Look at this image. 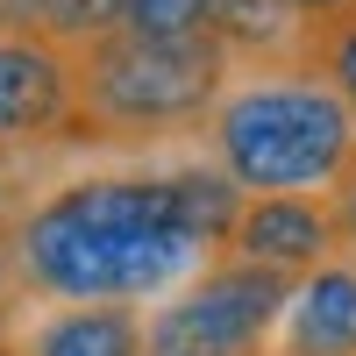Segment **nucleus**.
<instances>
[{
  "label": "nucleus",
  "instance_id": "obj_1",
  "mask_svg": "<svg viewBox=\"0 0 356 356\" xmlns=\"http://www.w3.org/2000/svg\"><path fill=\"white\" fill-rule=\"evenodd\" d=\"M8 264L15 300L79 307V300H157L200 271L207 250L186 228L171 171H93L15 207Z\"/></svg>",
  "mask_w": 356,
  "mask_h": 356
},
{
  "label": "nucleus",
  "instance_id": "obj_2",
  "mask_svg": "<svg viewBox=\"0 0 356 356\" xmlns=\"http://www.w3.org/2000/svg\"><path fill=\"white\" fill-rule=\"evenodd\" d=\"M72 150H157V143L207 129L214 100L235 79V57L214 36H157V29L114 22L72 43Z\"/></svg>",
  "mask_w": 356,
  "mask_h": 356
},
{
  "label": "nucleus",
  "instance_id": "obj_3",
  "mask_svg": "<svg viewBox=\"0 0 356 356\" xmlns=\"http://www.w3.org/2000/svg\"><path fill=\"white\" fill-rule=\"evenodd\" d=\"M207 164L235 193H328L356 157V114L314 65H250L207 114Z\"/></svg>",
  "mask_w": 356,
  "mask_h": 356
},
{
  "label": "nucleus",
  "instance_id": "obj_4",
  "mask_svg": "<svg viewBox=\"0 0 356 356\" xmlns=\"http://www.w3.org/2000/svg\"><path fill=\"white\" fill-rule=\"evenodd\" d=\"M285 300L292 278L243 257H207L157 314H143V335L150 356H271Z\"/></svg>",
  "mask_w": 356,
  "mask_h": 356
},
{
  "label": "nucleus",
  "instance_id": "obj_5",
  "mask_svg": "<svg viewBox=\"0 0 356 356\" xmlns=\"http://www.w3.org/2000/svg\"><path fill=\"white\" fill-rule=\"evenodd\" d=\"M72 114H79L72 43L0 36V157L72 150Z\"/></svg>",
  "mask_w": 356,
  "mask_h": 356
},
{
  "label": "nucleus",
  "instance_id": "obj_6",
  "mask_svg": "<svg viewBox=\"0 0 356 356\" xmlns=\"http://www.w3.org/2000/svg\"><path fill=\"white\" fill-rule=\"evenodd\" d=\"M221 257L264 264V271H278V278L321 271L328 257H342L328 193H243V214H235Z\"/></svg>",
  "mask_w": 356,
  "mask_h": 356
},
{
  "label": "nucleus",
  "instance_id": "obj_7",
  "mask_svg": "<svg viewBox=\"0 0 356 356\" xmlns=\"http://www.w3.org/2000/svg\"><path fill=\"white\" fill-rule=\"evenodd\" d=\"M8 356H150L136 300H79V307H8Z\"/></svg>",
  "mask_w": 356,
  "mask_h": 356
},
{
  "label": "nucleus",
  "instance_id": "obj_8",
  "mask_svg": "<svg viewBox=\"0 0 356 356\" xmlns=\"http://www.w3.org/2000/svg\"><path fill=\"white\" fill-rule=\"evenodd\" d=\"M271 356H356V257H328L321 271L292 278Z\"/></svg>",
  "mask_w": 356,
  "mask_h": 356
},
{
  "label": "nucleus",
  "instance_id": "obj_9",
  "mask_svg": "<svg viewBox=\"0 0 356 356\" xmlns=\"http://www.w3.org/2000/svg\"><path fill=\"white\" fill-rule=\"evenodd\" d=\"M114 29L107 0H0V36H50V43H86Z\"/></svg>",
  "mask_w": 356,
  "mask_h": 356
},
{
  "label": "nucleus",
  "instance_id": "obj_10",
  "mask_svg": "<svg viewBox=\"0 0 356 356\" xmlns=\"http://www.w3.org/2000/svg\"><path fill=\"white\" fill-rule=\"evenodd\" d=\"M300 65H314L321 79L335 86V100L356 114V15H335V22H321V29H300Z\"/></svg>",
  "mask_w": 356,
  "mask_h": 356
},
{
  "label": "nucleus",
  "instance_id": "obj_11",
  "mask_svg": "<svg viewBox=\"0 0 356 356\" xmlns=\"http://www.w3.org/2000/svg\"><path fill=\"white\" fill-rule=\"evenodd\" d=\"M114 22L157 29V36H200V0H107Z\"/></svg>",
  "mask_w": 356,
  "mask_h": 356
},
{
  "label": "nucleus",
  "instance_id": "obj_12",
  "mask_svg": "<svg viewBox=\"0 0 356 356\" xmlns=\"http://www.w3.org/2000/svg\"><path fill=\"white\" fill-rule=\"evenodd\" d=\"M328 207H335V235H342V257H356V157L342 164V178L328 186Z\"/></svg>",
  "mask_w": 356,
  "mask_h": 356
},
{
  "label": "nucleus",
  "instance_id": "obj_13",
  "mask_svg": "<svg viewBox=\"0 0 356 356\" xmlns=\"http://www.w3.org/2000/svg\"><path fill=\"white\" fill-rule=\"evenodd\" d=\"M278 8L300 22V29H321V22H335V15H356V0H278Z\"/></svg>",
  "mask_w": 356,
  "mask_h": 356
},
{
  "label": "nucleus",
  "instance_id": "obj_14",
  "mask_svg": "<svg viewBox=\"0 0 356 356\" xmlns=\"http://www.w3.org/2000/svg\"><path fill=\"white\" fill-rule=\"evenodd\" d=\"M15 307V264H8V214H0V314Z\"/></svg>",
  "mask_w": 356,
  "mask_h": 356
},
{
  "label": "nucleus",
  "instance_id": "obj_15",
  "mask_svg": "<svg viewBox=\"0 0 356 356\" xmlns=\"http://www.w3.org/2000/svg\"><path fill=\"white\" fill-rule=\"evenodd\" d=\"M0 214H15V207H8V171H0Z\"/></svg>",
  "mask_w": 356,
  "mask_h": 356
}]
</instances>
